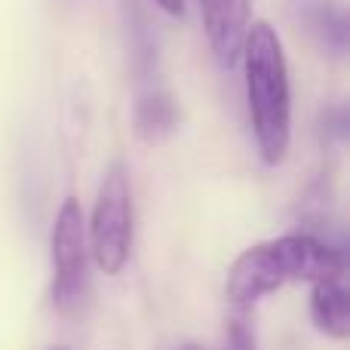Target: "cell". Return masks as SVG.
Returning <instances> with one entry per match:
<instances>
[{"label": "cell", "mask_w": 350, "mask_h": 350, "mask_svg": "<svg viewBox=\"0 0 350 350\" xmlns=\"http://www.w3.org/2000/svg\"><path fill=\"white\" fill-rule=\"evenodd\" d=\"M347 273L345 249L314 234H286L255 243L234 258L224 280V295L237 308H252L265 295L289 283H323Z\"/></svg>", "instance_id": "6da1fadb"}, {"label": "cell", "mask_w": 350, "mask_h": 350, "mask_svg": "<svg viewBox=\"0 0 350 350\" xmlns=\"http://www.w3.org/2000/svg\"><path fill=\"white\" fill-rule=\"evenodd\" d=\"M246 74V108L258 157L265 166H280L292 148V90L283 40L267 22H252L240 49Z\"/></svg>", "instance_id": "7a4b0ae2"}, {"label": "cell", "mask_w": 350, "mask_h": 350, "mask_svg": "<svg viewBox=\"0 0 350 350\" xmlns=\"http://www.w3.org/2000/svg\"><path fill=\"white\" fill-rule=\"evenodd\" d=\"M133 185L123 163H111L98 181L92 215L86 224L90 258L105 277H117L133 252Z\"/></svg>", "instance_id": "3957f363"}, {"label": "cell", "mask_w": 350, "mask_h": 350, "mask_svg": "<svg viewBox=\"0 0 350 350\" xmlns=\"http://www.w3.org/2000/svg\"><path fill=\"white\" fill-rule=\"evenodd\" d=\"M49 249H53V304L59 314H74L90 289V243L77 197L62 200Z\"/></svg>", "instance_id": "277c9868"}, {"label": "cell", "mask_w": 350, "mask_h": 350, "mask_svg": "<svg viewBox=\"0 0 350 350\" xmlns=\"http://www.w3.org/2000/svg\"><path fill=\"white\" fill-rule=\"evenodd\" d=\"M200 16L215 59L224 68H234L252 25V0H200Z\"/></svg>", "instance_id": "5b68a950"}, {"label": "cell", "mask_w": 350, "mask_h": 350, "mask_svg": "<svg viewBox=\"0 0 350 350\" xmlns=\"http://www.w3.org/2000/svg\"><path fill=\"white\" fill-rule=\"evenodd\" d=\"M310 320L323 335L345 341L350 335V292L345 277L310 286Z\"/></svg>", "instance_id": "8992f818"}, {"label": "cell", "mask_w": 350, "mask_h": 350, "mask_svg": "<svg viewBox=\"0 0 350 350\" xmlns=\"http://www.w3.org/2000/svg\"><path fill=\"white\" fill-rule=\"evenodd\" d=\"M301 18L308 25L310 37L320 43V49H326L329 55L341 59L347 53V12L335 0H304Z\"/></svg>", "instance_id": "52a82bcc"}, {"label": "cell", "mask_w": 350, "mask_h": 350, "mask_svg": "<svg viewBox=\"0 0 350 350\" xmlns=\"http://www.w3.org/2000/svg\"><path fill=\"white\" fill-rule=\"evenodd\" d=\"M135 135H139L145 145H160L175 133L178 126V108H175L172 96L163 90H151L139 98L135 105Z\"/></svg>", "instance_id": "ba28073f"}, {"label": "cell", "mask_w": 350, "mask_h": 350, "mask_svg": "<svg viewBox=\"0 0 350 350\" xmlns=\"http://www.w3.org/2000/svg\"><path fill=\"white\" fill-rule=\"evenodd\" d=\"M228 350H255V335L252 329L246 326V320H230V329H228Z\"/></svg>", "instance_id": "9c48e42d"}, {"label": "cell", "mask_w": 350, "mask_h": 350, "mask_svg": "<svg viewBox=\"0 0 350 350\" xmlns=\"http://www.w3.org/2000/svg\"><path fill=\"white\" fill-rule=\"evenodd\" d=\"M157 10H163L166 16H185V0H151Z\"/></svg>", "instance_id": "30bf717a"}, {"label": "cell", "mask_w": 350, "mask_h": 350, "mask_svg": "<svg viewBox=\"0 0 350 350\" xmlns=\"http://www.w3.org/2000/svg\"><path fill=\"white\" fill-rule=\"evenodd\" d=\"M178 350H209V347H200V345H185V347H178Z\"/></svg>", "instance_id": "8fae6325"}, {"label": "cell", "mask_w": 350, "mask_h": 350, "mask_svg": "<svg viewBox=\"0 0 350 350\" xmlns=\"http://www.w3.org/2000/svg\"><path fill=\"white\" fill-rule=\"evenodd\" d=\"M49 350H65V347H49Z\"/></svg>", "instance_id": "7c38bea8"}]
</instances>
